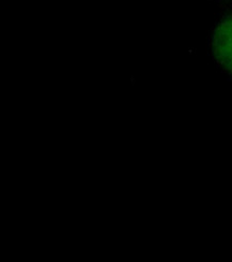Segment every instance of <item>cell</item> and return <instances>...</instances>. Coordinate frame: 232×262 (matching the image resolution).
I'll use <instances>...</instances> for the list:
<instances>
[{"instance_id": "cell-1", "label": "cell", "mask_w": 232, "mask_h": 262, "mask_svg": "<svg viewBox=\"0 0 232 262\" xmlns=\"http://www.w3.org/2000/svg\"><path fill=\"white\" fill-rule=\"evenodd\" d=\"M211 50L219 68L232 79V11L220 18L215 26Z\"/></svg>"}]
</instances>
